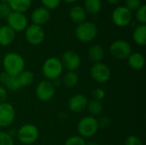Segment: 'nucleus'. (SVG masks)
<instances>
[{
	"instance_id": "1",
	"label": "nucleus",
	"mask_w": 146,
	"mask_h": 145,
	"mask_svg": "<svg viewBox=\"0 0 146 145\" xmlns=\"http://www.w3.org/2000/svg\"><path fill=\"white\" fill-rule=\"evenodd\" d=\"M4 72L12 76H17L25 70V60L16 52H9L3 58Z\"/></svg>"
},
{
	"instance_id": "2",
	"label": "nucleus",
	"mask_w": 146,
	"mask_h": 145,
	"mask_svg": "<svg viewBox=\"0 0 146 145\" xmlns=\"http://www.w3.org/2000/svg\"><path fill=\"white\" fill-rule=\"evenodd\" d=\"M63 72V66L60 59L56 57L47 58L42 65V73L46 79L54 80L58 79Z\"/></svg>"
},
{
	"instance_id": "3",
	"label": "nucleus",
	"mask_w": 146,
	"mask_h": 145,
	"mask_svg": "<svg viewBox=\"0 0 146 145\" xmlns=\"http://www.w3.org/2000/svg\"><path fill=\"white\" fill-rule=\"evenodd\" d=\"M16 137L18 141L22 144H33L38 140L39 137V131L35 125L27 123L18 129Z\"/></svg>"
},
{
	"instance_id": "4",
	"label": "nucleus",
	"mask_w": 146,
	"mask_h": 145,
	"mask_svg": "<svg viewBox=\"0 0 146 145\" xmlns=\"http://www.w3.org/2000/svg\"><path fill=\"white\" fill-rule=\"evenodd\" d=\"M98 32V27L95 23L85 21L78 24L76 26L75 36L80 41L83 43H89L97 37Z\"/></svg>"
},
{
	"instance_id": "5",
	"label": "nucleus",
	"mask_w": 146,
	"mask_h": 145,
	"mask_svg": "<svg viewBox=\"0 0 146 145\" xmlns=\"http://www.w3.org/2000/svg\"><path fill=\"white\" fill-rule=\"evenodd\" d=\"M77 129L79 132V136L82 138H92L98 131V119L94 116L87 115L83 117L78 123Z\"/></svg>"
},
{
	"instance_id": "6",
	"label": "nucleus",
	"mask_w": 146,
	"mask_h": 145,
	"mask_svg": "<svg viewBox=\"0 0 146 145\" xmlns=\"http://www.w3.org/2000/svg\"><path fill=\"white\" fill-rule=\"evenodd\" d=\"M110 55L117 60H125L132 53V47L130 44L123 39L114 41L110 46Z\"/></svg>"
},
{
	"instance_id": "7",
	"label": "nucleus",
	"mask_w": 146,
	"mask_h": 145,
	"mask_svg": "<svg viewBox=\"0 0 146 145\" xmlns=\"http://www.w3.org/2000/svg\"><path fill=\"white\" fill-rule=\"evenodd\" d=\"M56 93L55 85L51 80L43 79L38 82L35 89V94L38 99L43 102L50 101L53 98Z\"/></svg>"
},
{
	"instance_id": "8",
	"label": "nucleus",
	"mask_w": 146,
	"mask_h": 145,
	"mask_svg": "<svg viewBox=\"0 0 146 145\" xmlns=\"http://www.w3.org/2000/svg\"><path fill=\"white\" fill-rule=\"evenodd\" d=\"M90 73L92 78L98 83H107L111 77V70L106 64L103 62L93 63L90 68Z\"/></svg>"
},
{
	"instance_id": "9",
	"label": "nucleus",
	"mask_w": 146,
	"mask_h": 145,
	"mask_svg": "<svg viewBox=\"0 0 146 145\" xmlns=\"http://www.w3.org/2000/svg\"><path fill=\"white\" fill-rule=\"evenodd\" d=\"M25 37L30 44L38 45L44 40L45 33L41 26L33 23L25 29Z\"/></svg>"
},
{
	"instance_id": "10",
	"label": "nucleus",
	"mask_w": 146,
	"mask_h": 145,
	"mask_svg": "<svg viewBox=\"0 0 146 145\" xmlns=\"http://www.w3.org/2000/svg\"><path fill=\"white\" fill-rule=\"evenodd\" d=\"M111 18L117 26L123 27L131 22L133 15L132 12L125 6H118L113 10Z\"/></svg>"
},
{
	"instance_id": "11",
	"label": "nucleus",
	"mask_w": 146,
	"mask_h": 145,
	"mask_svg": "<svg viewBox=\"0 0 146 145\" xmlns=\"http://www.w3.org/2000/svg\"><path fill=\"white\" fill-rule=\"evenodd\" d=\"M7 25L15 32H21L27 26V18L24 13L12 11L10 15L6 18Z\"/></svg>"
},
{
	"instance_id": "12",
	"label": "nucleus",
	"mask_w": 146,
	"mask_h": 145,
	"mask_svg": "<svg viewBox=\"0 0 146 145\" xmlns=\"http://www.w3.org/2000/svg\"><path fill=\"white\" fill-rule=\"evenodd\" d=\"M15 119V110L14 106L9 103L0 104V127L5 128L9 126Z\"/></svg>"
},
{
	"instance_id": "13",
	"label": "nucleus",
	"mask_w": 146,
	"mask_h": 145,
	"mask_svg": "<svg viewBox=\"0 0 146 145\" xmlns=\"http://www.w3.org/2000/svg\"><path fill=\"white\" fill-rule=\"evenodd\" d=\"M63 68H65L68 71H75L80 67L81 59L78 53L74 50H66L62 55V58L60 59Z\"/></svg>"
},
{
	"instance_id": "14",
	"label": "nucleus",
	"mask_w": 146,
	"mask_h": 145,
	"mask_svg": "<svg viewBox=\"0 0 146 145\" xmlns=\"http://www.w3.org/2000/svg\"><path fill=\"white\" fill-rule=\"evenodd\" d=\"M88 99L83 94H75L71 97L68 102V109L73 113H81L87 106Z\"/></svg>"
},
{
	"instance_id": "15",
	"label": "nucleus",
	"mask_w": 146,
	"mask_h": 145,
	"mask_svg": "<svg viewBox=\"0 0 146 145\" xmlns=\"http://www.w3.org/2000/svg\"><path fill=\"white\" fill-rule=\"evenodd\" d=\"M50 17V12L48 9H46L44 6L38 7L34 9L32 12L31 18L33 21V24L42 26L45 24Z\"/></svg>"
},
{
	"instance_id": "16",
	"label": "nucleus",
	"mask_w": 146,
	"mask_h": 145,
	"mask_svg": "<svg viewBox=\"0 0 146 145\" xmlns=\"http://www.w3.org/2000/svg\"><path fill=\"white\" fill-rule=\"evenodd\" d=\"M0 83L2 84V86L10 91H16L21 89L16 76L9 75L4 71L0 73Z\"/></svg>"
},
{
	"instance_id": "17",
	"label": "nucleus",
	"mask_w": 146,
	"mask_h": 145,
	"mask_svg": "<svg viewBox=\"0 0 146 145\" xmlns=\"http://www.w3.org/2000/svg\"><path fill=\"white\" fill-rule=\"evenodd\" d=\"M15 38V32L8 25L0 26V45L8 46L13 43Z\"/></svg>"
},
{
	"instance_id": "18",
	"label": "nucleus",
	"mask_w": 146,
	"mask_h": 145,
	"mask_svg": "<svg viewBox=\"0 0 146 145\" xmlns=\"http://www.w3.org/2000/svg\"><path fill=\"white\" fill-rule=\"evenodd\" d=\"M145 63V57L139 52H132L130 56L127 57V64L133 70H141L144 68Z\"/></svg>"
},
{
	"instance_id": "19",
	"label": "nucleus",
	"mask_w": 146,
	"mask_h": 145,
	"mask_svg": "<svg viewBox=\"0 0 146 145\" xmlns=\"http://www.w3.org/2000/svg\"><path fill=\"white\" fill-rule=\"evenodd\" d=\"M104 47L100 44H93L90 47L88 50V56L91 61H92L94 63L97 62H102V61L104 58Z\"/></svg>"
},
{
	"instance_id": "20",
	"label": "nucleus",
	"mask_w": 146,
	"mask_h": 145,
	"mask_svg": "<svg viewBox=\"0 0 146 145\" xmlns=\"http://www.w3.org/2000/svg\"><path fill=\"white\" fill-rule=\"evenodd\" d=\"M86 17V12L82 6L74 5L69 10V18L75 23H81L85 21Z\"/></svg>"
},
{
	"instance_id": "21",
	"label": "nucleus",
	"mask_w": 146,
	"mask_h": 145,
	"mask_svg": "<svg viewBox=\"0 0 146 145\" xmlns=\"http://www.w3.org/2000/svg\"><path fill=\"white\" fill-rule=\"evenodd\" d=\"M7 3L12 11L24 13L30 8L32 0H8Z\"/></svg>"
},
{
	"instance_id": "22",
	"label": "nucleus",
	"mask_w": 146,
	"mask_h": 145,
	"mask_svg": "<svg viewBox=\"0 0 146 145\" xmlns=\"http://www.w3.org/2000/svg\"><path fill=\"white\" fill-rule=\"evenodd\" d=\"M133 38L134 42L141 46L146 44V26L145 24L139 25L133 32Z\"/></svg>"
},
{
	"instance_id": "23",
	"label": "nucleus",
	"mask_w": 146,
	"mask_h": 145,
	"mask_svg": "<svg viewBox=\"0 0 146 145\" xmlns=\"http://www.w3.org/2000/svg\"><path fill=\"white\" fill-rule=\"evenodd\" d=\"M16 78H17V80H18V83L20 85L21 88H22V87L29 86L30 85L33 84V82L34 80V74L31 71L23 70L21 73H20L16 76Z\"/></svg>"
},
{
	"instance_id": "24",
	"label": "nucleus",
	"mask_w": 146,
	"mask_h": 145,
	"mask_svg": "<svg viewBox=\"0 0 146 145\" xmlns=\"http://www.w3.org/2000/svg\"><path fill=\"white\" fill-rule=\"evenodd\" d=\"M79 82V75L75 71H68L62 77V84L67 88H74Z\"/></svg>"
},
{
	"instance_id": "25",
	"label": "nucleus",
	"mask_w": 146,
	"mask_h": 145,
	"mask_svg": "<svg viewBox=\"0 0 146 145\" xmlns=\"http://www.w3.org/2000/svg\"><path fill=\"white\" fill-rule=\"evenodd\" d=\"M102 7V1L101 0H85L84 2V9L86 12L91 15L98 14Z\"/></svg>"
},
{
	"instance_id": "26",
	"label": "nucleus",
	"mask_w": 146,
	"mask_h": 145,
	"mask_svg": "<svg viewBox=\"0 0 146 145\" xmlns=\"http://www.w3.org/2000/svg\"><path fill=\"white\" fill-rule=\"evenodd\" d=\"M86 109L88 110V112L91 114L92 116H97L103 112V105L101 102L97 100L88 101Z\"/></svg>"
},
{
	"instance_id": "27",
	"label": "nucleus",
	"mask_w": 146,
	"mask_h": 145,
	"mask_svg": "<svg viewBox=\"0 0 146 145\" xmlns=\"http://www.w3.org/2000/svg\"><path fill=\"white\" fill-rule=\"evenodd\" d=\"M86 142L84 138L75 135V136L69 137L66 140L64 145H86Z\"/></svg>"
},
{
	"instance_id": "28",
	"label": "nucleus",
	"mask_w": 146,
	"mask_h": 145,
	"mask_svg": "<svg viewBox=\"0 0 146 145\" xmlns=\"http://www.w3.org/2000/svg\"><path fill=\"white\" fill-rule=\"evenodd\" d=\"M146 6L145 4H142L136 10V18L138 21L141 24H145L146 22Z\"/></svg>"
},
{
	"instance_id": "29",
	"label": "nucleus",
	"mask_w": 146,
	"mask_h": 145,
	"mask_svg": "<svg viewBox=\"0 0 146 145\" xmlns=\"http://www.w3.org/2000/svg\"><path fill=\"white\" fill-rule=\"evenodd\" d=\"M0 145H14V139L8 132H0Z\"/></svg>"
},
{
	"instance_id": "30",
	"label": "nucleus",
	"mask_w": 146,
	"mask_h": 145,
	"mask_svg": "<svg viewBox=\"0 0 146 145\" xmlns=\"http://www.w3.org/2000/svg\"><path fill=\"white\" fill-rule=\"evenodd\" d=\"M11 12H12V9H10L7 2L0 3V17L1 18H7L10 15Z\"/></svg>"
},
{
	"instance_id": "31",
	"label": "nucleus",
	"mask_w": 146,
	"mask_h": 145,
	"mask_svg": "<svg viewBox=\"0 0 146 145\" xmlns=\"http://www.w3.org/2000/svg\"><path fill=\"white\" fill-rule=\"evenodd\" d=\"M141 5V0H126L125 3V7L127 8L131 12L137 10Z\"/></svg>"
},
{
	"instance_id": "32",
	"label": "nucleus",
	"mask_w": 146,
	"mask_h": 145,
	"mask_svg": "<svg viewBox=\"0 0 146 145\" xmlns=\"http://www.w3.org/2000/svg\"><path fill=\"white\" fill-rule=\"evenodd\" d=\"M105 96H106V93H105L104 90L100 88V87L95 88L92 91L93 100H97V101L101 102V100H103L105 97Z\"/></svg>"
},
{
	"instance_id": "33",
	"label": "nucleus",
	"mask_w": 146,
	"mask_h": 145,
	"mask_svg": "<svg viewBox=\"0 0 146 145\" xmlns=\"http://www.w3.org/2000/svg\"><path fill=\"white\" fill-rule=\"evenodd\" d=\"M125 145H143L141 139L135 135L128 136L125 140Z\"/></svg>"
},
{
	"instance_id": "34",
	"label": "nucleus",
	"mask_w": 146,
	"mask_h": 145,
	"mask_svg": "<svg viewBox=\"0 0 146 145\" xmlns=\"http://www.w3.org/2000/svg\"><path fill=\"white\" fill-rule=\"evenodd\" d=\"M60 1L61 0H41L43 6L48 9L49 10L57 8L60 4Z\"/></svg>"
},
{
	"instance_id": "35",
	"label": "nucleus",
	"mask_w": 146,
	"mask_h": 145,
	"mask_svg": "<svg viewBox=\"0 0 146 145\" xmlns=\"http://www.w3.org/2000/svg\"><path fill=\"white\" fill-rule=\"evenodd\" d=\"M98 126L99 127L107 128V127L110 126L111 121H110V119L108 116H103L99 120H98Z\"/></svg>"
},
{
	"instance_id": "36",
	"label": "nucleus",
	"mask_w": 146,
	"mask_h": 145,
	"mask_svg": "<svg viewBox=\"0 0 146 145\" xmlns=\"http://www.w3.org/2000/svg\"><path fill=\"white\" fill-rule=\"evenodd\" d=\"M7 96H8L7 90H6L3 86L0 85V104L6 102V100H7Z\"/></svg>"
},
{
	"instance_id": "37",
	"label": "nucleus",
	"mask_w": 146,
	"mask_h": 145,
	"mask_svg": "<svg viewBox=\"0 0 146 145\" xmlns=\"http://www.w3.org/2000/svg\"><path fill=\"white\" fill-rule=\"evenodd\" d=\"M86 145H99L98 143L96 142H89V143H86Z\"/></svg>"
},
{
	"instance_id": "38",
	"label": "nucleus",
	"mask_w": 146,
	"mask_h": 145,
	"mask_svg": "<svg viewBox=\"0 0 146 145\" xmlns=\"http://www.w3.org/2000/svg\"><path fill=\"white\" fill-rule=\"evenodd\" d=\"M108 2H110V3H118L119 1H121V0H107Z\"/></svg>"
},
{
	"instance_id": "39",
	"label": "nucleus",
	"mask_w": 146,
	"mask_h": 145,
	"mask_svg": "<svg viewBox=\"0 0 146 145\" xmlns=\"http://www.w3.org/2000/svg\"><path fill=\"white\" fill-rule=\"evenodd\" d=\"M63 1H65V2H67V3H74V2H76L77 0H63Z\"/></svg>"
},
{
	"instance_id": "40",
	"label": "nucleus",
	"mask_w": 146,
	"mask_h": 145,
	"mask_svg": "<svg viewBox=\"0 0 146 145\" xmlns=\"http://www.w3.org/2000/svg\"><path fill=\"white\" fill-rule=\"evenodd\" d=\"M104 145H110V144H104Z\"/></svg>"
}]
</instances>
